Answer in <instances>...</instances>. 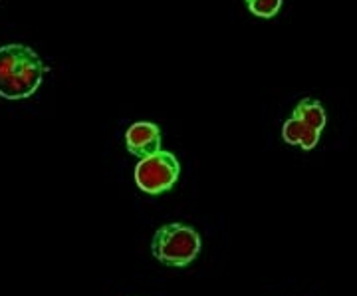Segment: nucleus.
I'll use <instances>...</instances> for the list:
<instances>
[{"mask_svg": "<svg viewBox=\"0 0 357 296\" xmlns=\"http://www.w3.org/2000/svg\"><path fill=\"white\" fill-rule=\"evenodd\" d=\"M126 149L139 159L161 151V128L153 121L131 124L126 131Z\"/></svg>", "mask_w": 357, "mask_h": 296, "instance_id": "nucleus-4", "label": "nucleus"}, {"mask_svg": "<svg viewBox=\"0 0 357 296\" xmlns=\"http://www.w3.org/2000/svg\"><path fill=\"white\" fill-rule=\"evenodd\" d=\"M292 117L294 119H298V121H302L307 128L316 129L319 133H321V129L326 128V124H328V116H326L324 105H321L319 100H314V98H304V100H300L298 105L294 108Z\"/></svg>", "mask_w": 357, "mask_h": 296, "instance_id": "nucleus-6", "label": "nucleus"}, {"mask_svg": "<svg viewBox=\"0 0 357 296\" xmlns=\"http://www.w3.org/2000/svg\"><path fill=\"white\" fill-rule=\"evenodd\" d=\"M133 177H135V185L143 193L163 195L171 191L181 177V163L177 155L161 149L149 157L139 159L133 171Z\"/></svg>", "mask_w": 357, "mask_h": 296, "instance_id": "nucleus-3", "label": "nucleus"}, {"mask_svg": "<svg viewBox=\"0 0 357 296\" xmlns=\"http://www.w3.org/2000/svg\"><path fill=\"white\" fill-rule=\"evenodd\" d=\"M203 249L201 235L195 227L185 223H167L159 227L151 241L153 257L165 265L175 269H185L195 262Z\"/></svg>", "mask_w": 357, "mask_h": 296, "instance_id": "nucleus-2", "label": "nucleus"}, {"mask_svg": "<svg viewBox=\"0 0 357 296\" xmlns=\"http://www.w3.org/2000/svg\"><path fill=\"white\" fill-rule=\"evenodd\" d=\"M244 4L258 18H274L282 10L284 0H244Z\"/></svg>", "mask_w": 357, "mask_h": 296, "instance_id": "nucleus-7", "label": "nucleus"}, {"mask_svg": "<svg viewBox=\"0 0 357 296\" xmlns=\"http://www.w3.org/2000/svg\"><path fill=\"white\" fill-rule=\"evenodd\" d=\"M282 140L290 145H300L304 151H312L319 142V131L307 128L298 119H286L282 126Z\"/></svg>", "mask_w": 357, "mask_h": 296, "instance_id": "nucleus-5", "label": "nucleus"}, {"mask_svg": "<svg viewBox=\"0 0 357 296\" xmlns=\"http://www.w3.org/2000/svg\"><path fill=\"white\" fill-rule=\"evenodd\" d=\"M46 70L30 46L18 42L0 46V98L16 102L34 96Z\"/></svg>", "mask_w": 357, "mask_h": 296, "instance_id": "nucleus-1", "label": "nucleus"}]
</instances>
